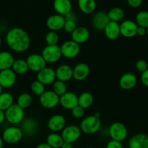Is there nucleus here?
<instances>
[{
	"label": "nucleus",
	"instance_id": "nucleus-14",
	"mask_svg": "<svg viewBox=\"0 0 148 148\" xmlns=\"http://www.w3.org/2000/svg\"><path fill=\"white\" fill-rule=\"evenodd\" d=\"M17 80L16 74L12 69L0 71V85L3 88H10Z\"/></svg>",
	"mask_w": 148,
	"mask_h": 148
},
{
	"label": "nucleus",
	"instance_id": "nucleus-2",
	"mask_svg": "<svg viewBox=\"0 0 148 148\" xmlns=\"http://www.w3.org/2000/svg\"><path fill=\"white\" fill-rule=\"evenodd\" d=\"M101 127L100 118L93 116H89L82 120L79 126L81 132L86 134H93L98 132Z\"/></svg>",
	"mask_w": 148,
	"mask_h": 148
},
{
	"label": "nucleus",
	"instance_id": "nucleus-36",
	"mask_svg": "<svg viewBox=\"0 0 148 148\" xmlns=\"http://www.w3.org/2000/svg\"><path fill=\"white\" fill-rule=\"evenodd\" d=\"M45 40L48 46H55L58 45L59 41V36L57 32L49 31L45 36Z\"/></svg>",
	"mask_w": 148,
	"mask_h": 148
},
{
	"label": "nucleus",
	"instance_id": "nucleus-38",
	"mask_svg": "<svg viewBox=\"0 0 148 148\" xmlns=\"http://www.w3.org/2000/svg\"><path fill=\"white\" fill-rule=\"evenodd\" d=\"M77 23L75 21H72V20H65L64 25L63 29L65 30V32L68 33H72L74 30L76 29Z\"/></svg>",
	"mask_w": 148,
	"mask_h": 148
},
{
	"label": "nucleus",
	"instance_id": "nucleus-30",
	"mask_svg": "<svg viewBox=\"0 0 148 148\" xmlns=\"http://www.w3.org/2000/svg\"><path fill=\"white\" fill-rule=\"evenodd\" d=\"M46 143L52 148H60L64 143V140L61 134L52 132L48 135Z\"/></svg>",
	"mask_w": 148,
	"mask_h": 148
},
{
	"label": "nucleus",
	"instance_id": "nucleus-34",
	"mask_svg": "<svg viewBox=\"0 0 148 148\" xmlns=\"http://www.w3.org/2000/svg\"><path fill=\"white\" fill-rule=\"evenodd\" d=\"M135 23L139 27H143L147 29L148 27V11H140L137 14L135 17Z\"/></svg>",
	"mask_w": 148,
	"mask_h": 148
},
{
	"label": "nucleus",
	"instance_id": "nucleus-39",
	"mask_svg": "<svg viewBox=\"0 0 148 148\" xmlns=\"http://www.w3.org/2000/svg\"><path fill=\"white\" fill-rule=\"evenodd\" d=\"M72 111V115L75 119H82L85 115V109L80 107L79 106H77L71 110Z\"/></svg>",
	"mask_w": 148,
	"mask_h": 148
},
{
	"label": "nucleus",
	"instance_id": "nucleus-50",
	"mask_svg": "<svg viewBox=\"0 0 148 148\" xmlns=\"http://www.w3.org/2000/svg\"><path fill=\"white\" fill-rule=\"evenodd\" d=\"M3 89H4V88H3L1 86V85H0V95L3 92Z\"/></svg>",
	"mask_w": 148,
	"mask_h": 148
},
{
	"label": "nucleus",
	"instance_id": "nucleus-23",
	"mask_svg": "<svg viewBox=\"0 0 148 148\" xmlns=\"http://www.w3.org/2000/svg\"><path fill=\"white\" fill-rule=\"evenodd\" d=\"M137 83V78L131 72L124 74L119 79V86L121 89L131 90L136 86Z\"/></svg>",
	"mask_w": 148,
	"mask_h": 148
},
{
	"label": "nucleus",
	"instance_id": "nucleus-29",
	"mask_svg": "<svg viewBox=\"0 0 148 148\" xmlns=\"http://www.w3.org/2000/svg\"><path fill=\"white\" fill-rule=\"evenodd\" d=\"M93 95L89 92H84L78 96V106L85 110L90 107L93 103Z\"/></svg>",
	"mask_w": 148,
	"mask_h": 148
},
{
	"label": "nucleus",
	"instance_id": "nucleus-13",
	"mask_svg": "<svg viewBox=\"0 0 148 148\" xmlns=\"http://www.w3.org/2000/svg\"><path fill=\"white\" fill-rule=\"evenodd\" d=\"M66 119L60 114H55L52 116L47 122V127L52 132H62L66 127Z\"/></svg>",
	"mask_w": 148,
	"mask_h": 148
},
{
	"label": "nucleus",
	"instance_id": "nucleus-31",
	"mask_svg": "<svg viewBox=\"0 0 148 148\" xmlns=\"http://www.w3.org/2000/svg\"><path fill=\"white\" fill-rule=\"evenodd\" d=\"M11 69L16 75H24L29 70L26 60L24 59L14 60Z\"/></svg>",
	"mask_w": 148,
	"mask_h": 148
},
{
	"label": "nucleus",
	"instance_id": "nucleus-5",
	"mask_svg": "<svg viewBox=\"0 0 148 148\" xmlns=\"http://www.w3.org/2000/svg\"><path fill=\"white\" fill-rule=\"evenodd\" d=\"M41 56L44 59L46 63H56L62 56L60 46L58 45L55 46H46L43 49Z\"/></svg>",
	"mask_w": 148,
	"mask_h": 148
},
{
	"label": "nucleus",
	"instance_id": "nucleus-51",
	"mask_svg": "<svg viewBox=\"0 0 148 148\" xmlns=\"http://www.w3.org/2000/svg\"><path fill=\"white\" fill-rule=\"evenodd\" d=\"M1 43H2V40H1V36H0V46H1Z\"/></svg>",
	"mask_w": 148,
	"mask_h": 148
},
{
	"label": "nucleus",
	"instance_id": "nucleus-40",
	"mask_svg": "<svg viewBox=\"0 0 148 148\" xmlns=\"http://www.w3.org/2000/svg\"><path fill=\"white\" fill-rule=\"evenodd\" d=\"M135 66L137 70L142 73V72H145L148 69V64L144 59H140V60L136 62Z\"/></svg>",
	"mask_w": 148,
	"mask_h": 148
},
{
	"label": "nucleus",
	"instance_id": "nucleus-12",
	"mask_svg": "<svg viewBox=\"0 0 148 148\" xmlns=\"http://www.w3.org/2000/svg\"><path fill=\"white\" fill-rule=\"evenodd\" d=\"M37 80L43 83L44 85H51L56 80V72L53 68L45 67L37 72Z\"/></svg>",
	"mask_w": 148,
	"mask_h": 148
},
{
	"label": "nucleus",
	"instance_id": "nucleus-8",
	"mask_svg": "<svg viewBox=\"0 0 148 148\" xmlns=\"http://www.w3.org/2000/svg\"><path fill=\"white\" fill-rule=\"evenodd\" d=\"M60 49L62 55L66 59H74L80 52V46L72 40L64 42Z\"/></svg>",
	"mask_w": 148,
	"mask_h": 148
},
{
	"label": "nucleus",
	"instance_id": "nucleus-19",
	"mask_svg": "<svg viewBox=\"0 0 148 148\" xmlns=\"http://www.w3.org/2000/svg\"><path fill=\"white\" fill-rule=\"evenodd\" d=\"M56 79L66 82L73 78V68L68 64H62L55 70Z\"/></svg>",
	"mask_w": 148,
	"mask_h": 148
},
{
	"label": "nucleus",
	"instance_id": "nucleus-48",
	"mask_svg": "<svg viewBox=\"0 0 148 148\" xmlns=\"http://www.w3.org/2000/svg\"><path fill=\"white\" fill-rule=\"evenodd\" d=\"M60 148H72V144L69 143H66V142H64L62 147Z\"/></svg>",
	"mask_w": 148,
	"mask_h": 148
},
{
	"label": "nucleus",
	"instance_id": "nucleus-37",
	"mask_svg": "<svg viewBox=\"0 0 148 148\" xmlns=\"http://www.w3.org/2000/svg\"><path fill=\"white\" fill-rule=\"evenodd\" d=\"M30 90H31V91L35 95H38V96L41 95L46 91L45 85L40 82L38 81L37 79L36 81H33L31 83V85H30Z\"/></svg>",
	"mask_w": 148,
	"mask_h": 148
},
{
	"label": "nucleus",
	"instance_id": "nucleus-24",
	"mask_svg": "<svg viewBox=\"0 0 148 148\" xmlns=\"http://www.w3.org/2000/svg\"><path fill=\"white\" fill-rule=\"evenodd\" d=\"M90 69L87 64L81 62L73 68V78L77 81H82L89 75Z\"/></svg>",
	"mask_w": 148,
	"mask_h": 148
},
{
	"label": "nucleus",
	"instance_id": "nucleus-22",
	"mask_svg": "<svg viewBox=\"0 0 148 148\" xmlns=\"http://www.w3.org/2000/svg\"><path fill=\"white\" fill-rule=\"evenodd\" d=\"M53 7L56 14L64 17L72 12V5L70 0H54Z\"/></svg>",
	"mask_w": 148,
	"mask_h": 148
},
{
	"label": "nucleus",
	"instance_id": "nucleus-1",
	"mask_svg": "<svg viewBox=\"0 0 148 148\" xmlns=\"http://www.w3.org/2000/svg\"><path fill=\"white\" fill-rule=\"evenodd\" d=\"M6 43L11 50L17 53H23L30 46L28 33L21 27H12L6 34Z\"/></svg>",
	"mask_w": 148,
	"mask_h": 148
},
{
	"label": "nucleus",
	"instance_id": "nucleus-35",
	"mask_svg": "<svg viewBox=\"0 0 148 148\" xmlns=\"http://www.w3.org/2000/svg\"><path fill=\"white\" fill-rule=\"evenodd\" d=\"M53 91L59 95V97L61 95H64L67 92V87H66V82H62L59 80H56L53 82Z\"/></svg>",
	"mask_w": 148,
	"mask_h": 148
},
{
	"label": "nucleus",
	"instance_id": "nucleus-32",
	"mask_svg": "<svg viewBox=\"0 0 148 148\" xmlns=\"http://www.w3.org/2000/svg\"><path fill=\"white\" fill-rule=\"evenodd\" d=\"M14 103V98L10 92H4L0 95V110L5 111Z\"/></svg>",
	"mask_w": 148,
	"mask_h": 148
},
{
	"label": "nucleus",
	"instance_id": "nucleus-41",
	"mask_svg": "<svg viewBox=\"0 0 148 148\" xmlns=\"http://www.w3.org/2000/svg\"><path fill=\"white\" fill-rule=\"evenodd\" d=\"M106 148H123V145L121 142L111 140L107 143Z\"/></svg>",
	"mask_w": 148,
	"mask_h": 148
},
{
	"label": "nucleus",
	"instance_id": "nucleus-52",
	"mask_svg": "<svg viewBox=\"0 0 148 148\" xmlns=\"http://www.w3.org/2000/svg\"><path fill=\"white\" fill-rule=\"evenodd\" d=\"M146 35L148 36V27L147 29H146Z\"/></svg>",
	"mask_w": 148,
	"mask_h": 148
},
{
	"label": "nucleus",
	"instance_id": "nucleus-47",
	"mask_svg": "<svg viewBox=\"0 0 148 148\" xmlns=\"http://www.w3.org/2000/svg\"><path fill=\"white\" fill-rule=\"evenodd\" d=\"M36 148H52V147H50V146L46 143H40V144H39Z\"/></svg>",
	"mask_w": 148,
	"mask_h": 148
},
{
	"label": "nucleus",
	"instance_id": "nucleus-44",
	"mask_svg": "<svg viewBox=\"0 0 148 148\" xmlns=\"http://www.w3.org/2000/svg\"><path fill=\"white\" fill-rule=\"evenodd\" d=\"M146 35V28L143 27H137V36H145Z\"/></svg>",
	"mask_w": 148,
	"mask_h": 148
},
{
	"label": "nucleus",
	"instance_id": "nucleus-21",
	"mask_svg": "<svg viewBox=\"0 0 148 148\" xmlns=\"http://www.w3.org/2000/svg\"><path fill=\"white\" fill-rule=\"evenodd\" d=\"M129 148H148V135L139 133L130 138L128 143Z\"/></svg>",
	"mask_w": 148,
	"mask_h": 148
},
{
	"label": "nucleus",
	"instance_id": "nucleus-43",
	"mask_svg": "<svg viewBox=\"0 0 148 148\" xmlns=\"http://www.w3.org/2000/svg\"><path fill=\"white\" fill-rule=\"evenodd\" d=\"M140 79L143 85L145 87L148 88V69L145 72H142L141 76H140Z\"/></svg>",
	"mask_w": 148,
	"mask_h": 148
},
{
	"label": "nucleus",
	"instance_id": "nucleus-33",
	"mask_svg": "<svg viewBox=\"0 0 148 148\" xmlns=\"http://www.w3.org/2000/svg\"><path fill=\"white\" fill-rule=\"evenodd\" d=\"M32 103H33V98L30 94L27 92L20 94L17 98V104L23 109H25L30 107Z\"/></svg>",
	"mask_w": 148,
	"mask_h": 148
},
{
	"label": "nucleus",
	"instance_id": "nucleus-16",
	"mask_svg": "<svg viewBox=\"0 0 148 148\" xmlns=\"http://www.w3.org/2000/svg\"><path fill=\"white\" fill-rule=\"evenodd\" d=\"M65 23V18L64 16L55 14L49 16L46 22V27L50 31L57 32L63 29Z\"/></svg>",
	"mask_w": 148,
	"mask_h": 148
},
{
	"label": "nucleus",
	"instance_id": "nucleus-25",
	"mask_svg": "<svg viewBox=\"0 0 148 148\" xmlns=\"http://www.w3.org/2000/svg\"><path fill=\"white\" fill-rule=\"evenodd\" d=\"M104 34L109 40H116L120 36L119 23L109 21L103 30Z\"/></svg>",
	"mask_w": 148,
	"mask_h": 148
},
{
	"label": "nucleus",
	"instance_id": "nucleus-27",
	"mask_svg": "<svg viewBox=\"0 0 148 148\" xmlns=\"http://www.w3.org/2000/svg\"><path fill=\"white\" fill-rule=\"evenodd\" d=\"M77 2L79 10L84 14H92L96 9L95 0H78Z\"/></svg>",
	"mask_w": 148,
	"mask_h": 148
},
{
	"label": "nucleus",
	"instance_id": "nucleus-46",
	"mask_svg": "<svg viewBox=\"0 0 148 148\" xmlns=\"http://www.w3.org/2000/svg\"><path fill=\"white\" fill-rule=\"evenodd\" d=\"M5 121V116H4V111L0 110V125Z\"/></svg>",
	"mask_w": 148,
	"mask_h": 148
},
{
	"label": "nucleus",
	"instance_id": "nucleus-3",
	"mask_svg": "<svg viewBox=\"0 0 148 148\" xmlns=\"http://www.w3.org/2000/svg\"><path fill=\"white\" fill-rule=\"evenodd\" d=\"M5 120L10 124H19L25 119L24 109L20 108L17 104H13L4 111Z\"/></svg>",
	"mask_w": 148,
	"mask_h": 148
},
{
	"label": "nucleus",
	"instance_id": "nucleus-7",
	"mask_svg": "<svg viewBox=\"0 0 148 148\" xmlns=\"http://www.w3.org/2000/svg\"><path fill=\"white\" fill-rule=\"evenodd\" d=\"M39 101L43 108L52 109L59 104V96L53 90H47L40 95Z\"/></svg>",
	"mask_w": 148,
	"mask_h": 148
},
{
	"label": "nucleus",
	"instance_id": "nucleus-9",
	"mask_svg": "<svg viewBox=\"0 0 148 148\" xmlns=\"http://www.w3.org/2000/svg\"><path fill=\"white\" fill-rule=\"evenodd\" d=\"M81 134L82 132L79 127L76 125H69L64 127L62 131L61 135L63 138L64 142L72 144L80 138Z\"/></svg>",
	"mask_w": 148,
	"mask_h": 148
},
{
	"label": "nucleus",
	"instance_id": "nucleus-28",
	"mask_svg": "<svg viewBox=\"0 0 148 148\" xmlns=\"http://www.w3.org/2000/svg\"><path fill=\"white\" fill-rule=\"evenodd\" d=\"M108 19L110 21L116 22V23H119L124 20L125 17V12L124 10L121 7H115L111 8L107 13Z\"/></svg>",
	"mask_w": 148,
	"mask_h": 148
},
{
	"label": "nucleus",
	"instance_id": "nucleus-42",
	"mask_svg": "<svg viewBox=\"0 0 148 148\" xmlns=\"http://www.w3.org/2000/svg\"><path fill=\"white\" fill-rule=\"evenodd\" d=\"M129 5L132 8H138L143 4V0H127Z\"/></svg>",
	"mask_w": 148,
	"mask_h": 148
},
{
	"label": "nucleus",
	"instance_id": "nucleus-45",
	"mask_svg": "<svg viewBox=\"0 0 148 148\" xmlns=\"http://www.w3.org/2000/svg\"><path fill=\"white\" fill-rule=\"evenodd\" d=\"M64 18L65 20H72V21H75L77 22V17L74 13H72L71 12L70 13L66 14V16H64Z\"/></svg>",
	"mask_w": 148,
	"mask_h": 148
},
{
	"label": "nucleus",
	"instance_id": "nucleus-49",
	"mask_svg": "<svg viewBox=\"0 0 148 148\" xmlns=\"http://www.w3.org/2000/svg\"><path fill=\"white\" fill-rule=\"evenodd\" d=\"M3 147H4V140L2 137H0V148H3Z\"/></svg>",
	"mask_w": 148,
	"mask_h": 148
},
{
	"label": "nucleus",
	"instance_id": "nucleus-20",
	"mask_svg": "<svg viewBox=\"0 0 148 148\" xmlns=\"http://www.w3.org/2000/svg\"><path fill=\"white\" fill-rule=\"evenodd\" d=\"M72 40L80 45L85 43L90 38V31L87 27L79 26L77 27L76 29L71 33Z\"/></svg>",
	"mask_w": 148,
	"mask_h": 148
},
{
	"label": "nucleus",
	"instance_id": "nucleus-17",
	"mask_svg": "<svg viewBox=\"0 0 148 148\" xmlns=\"http://www.w3.org/2000/svg\"><path fill=\"white\" fill-rule=\"evenodd\" d=\"M59 104L65 109L72 110L78 106V96L72 92H66L59 97Z\"/></svg>",
	"mask_w": 148,
	"mask_h": 148
},
{
	"label": "nucleus",
	"instance_id": "nucleus-26",
	"mask_svg": "<svg viewBox=\"0 0 148 148\" xmlns=\"http://www.w3.org/2000/svg\"><path fill=\"white\" fill-rule=\"evenodd\" d=\"M14 62V58L10 52H0V71L11 69Z\"/></svg>",
	"mask_w": 148,
	"mask_h": 148
},
{
	"label": "nucleus",
	"instance_id": "nucleus-10",
	"mask_svg": "<svg viewBox=\"0 0 148 148\" xmlns=\"http://www.w3.org/2000/svg\"><path fill=\"white\" fill-rule=\"evenodd\" d=\"M26 62L30 70L35 72H38L41 69H44L46 66V62L41 54L38 53H32L27 56Z\"/></svg>",
	"mask_w": 148,
	"mask_h": 148
},
{
	"label": "nucleus",
	"instance_id": "nucleus-18",
	"mask_svg": "<svg viewBox=\"0 0 148 148\" xmlns=\"http://www.w3.org/2000/svg\"><path fill=\"white\" fill-rule=\"evenodd\" d=\"M109 21L108 14L105 12H97L92 17V27L98 31H103Z\"/></svg>",
	"mask_w": 148,
	"mask_h": 148
},
{
	"label": "nucleus",
	"instance_id": "nucleus-11",
	"mask_svg": "<svg viewBox=\"0 0 148 148\" xmlns=\"http://www.w3.org/2000/svg\"><path fill=\"white\" fill-rule=\"evenodd\" d=\"M120 35L124 37L130 38L137 36V30L138 25L133 20H126L119 24Z\"/></svg>",
	"mask_w": 148,
	"mask_h": 148
},
{
	"label": "nucleus",
	"instance_id": "nucleus-4",
	"mask_svg": "<svg viewBox=\"0 0 148 148\" xmlns=\"http://www.w3.org/2000/svg\"><path fill=\"white\" fill-rule=\"evenodd\" d=\"M108 134L111 140L121 143L127 139L128 136V130L123 123L116 121L110 125L108 128Z\"/></svg>",
	"mask_w": 148,
	"mask_h": 148
},
{
	"label": "nucleus",
	"instance_id": "nucleus-6",
	"mask_svg": "<svg viewBox=\"0 0 148 148\" xmlns=\"http://www.w3.org/2000/svg\"><path fill=\"white\" fill-rule=\"evenodd\" d=\"M23 135L24 134L20 127H10L3 132L2 139L6 143L16 144L23 139Z\"/></svg>",
	"mask_w": 148,
	"mask_h": 148
},
{
	"label": "nucleus",
	"instance_id": "nucleus-53",
	"mask_svg": "<svg viewBox=\"0 0 148 148\" xmlns=\"http://www.w3.org/2000/svg\"><path fill=\"white\" fill-rule=\"evenodd\" d=\"M88 148H92V147H88Z\"/></svg>",
	"mask_w": 148,
	"mask_h": 148
},
{
	"label": "nucleus",
	"instance_id": "nucleus-15",
	"mask_svg": "<svg viewBox=\"0 0 148 148\" xmlns=\"http://www.w3.org/2000/svg\"><path fill=\"white\" fill-rule=\"evenodd\" d=\"M21 129L23 134L32 137L37 134L38 130V123L35 119L27 118L24 119L21 123Z\"/></svg>",
	"mask_w": 148,
	"mask_h": 148
}]
</instances>
